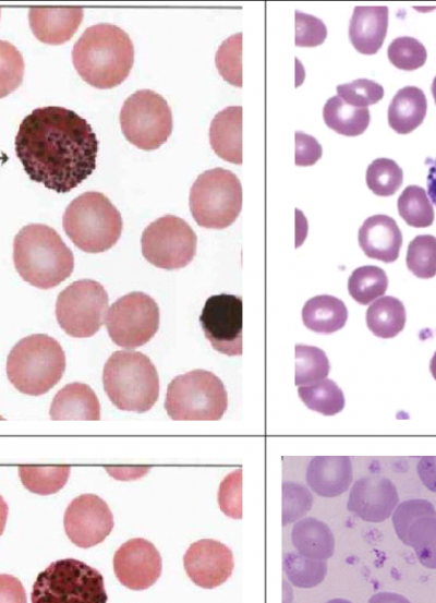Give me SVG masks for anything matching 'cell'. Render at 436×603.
I'll use <instances>...</instances> for the list:
<instances>
[{"label":"cell","mask_w":436,"mask_h":603,"mask_svg":"<svg viewBox=\"0 0 436 603\" xmlns=\"http://www.w3.org/2000/svg\"><path fill=\"white\" fill-rule=\"evenodd\" d=\"M14 144L28 177L59 193L77 186L96 167L98 141L93 128L64 107L34 109L20 123Z\"/></svg>","instance_id":"1"},{"label":"cell","mask_w":436,"mask_h":603,"mask_svg":"<svg viewBox=\"0 0 436 603\" xmlns=\"http://www.w3.org/2000/svg\"><path fill=\"white\" fill-rule=\"evenodd\" d=\"M72 61L85 82L97 88H111L123 82L132 69L133 41L114 24H95L74 44Z\"/></svg>","instance_id":"2"},{"label":"cell","mask_w":436,"mask_h":603,"mask_svg":"<svg viewBox=\"0 0 436 603\" xmlns=\"http://www.w3.org/2000/svg\"><path fill=\"white\" fill-rule=\"evenodd\" d=\"M13 263L24 281L47 290L70 277L74 268V256L53 228L29 224L14 238Z\"/></svg>","instance_id":"3"},{"label":"cell","mask_w":436,"mask_h":603,"mask_svg":"<svg viewBox=\"0 0 436 603\" xmlns=\"http://www.w3.org/2000/svg\"><path fill=\"white\" fill-rule=\"evenodd\" d=\"M104 389L114 407L144 413L159 397V377L150 359L140 351L121 350L107 360Z\"/></svg>","instance_id":"4"},{"label":"cell","mask_w":436,"mask_h":603,"mask_svg":"<svg viewBox=\"0 0 436 603\" xmlns=\"http://www.w3.org/2000/svg\"><path fill=\"white\" fill-rule=\"evenodd\" d=\"M65 371V354L60 343L45 334L21 339L7 358V376L20 393L46 394Z\"/></svg>","instance_id":"5"},{"label":"cell","mask_w":436,"mask_h":603,"mask_svg":"<svg viewBox=\"0 0 436 603\" xmlns=\"http://www.w3.org/2000/svg\"><path fill=\"white\" fill-rule=\"evenodd\" d=\"M62 226L78 249L87 253H100L109 250L119 240L122 217L104 193L88 191L68 205Z\"/></svg>","instance_id":"6"},{"label":"cell","mask_w":436,"mask_h":603,"mask_svg":"<svg viewBox=\"0 0 436 603\" xmlns=\"http://www.w3.org/2000/svg\"><path fill=\"white\" fill-rule=\"evenodd\" d=\"M228 408L223 383L214 373L194 370L174 377L167 388L165 409L175 421H218Z\"/></svg>","instance_id":"7"},{"label":"cell","mask_w":436,"mask_h":603,"mask_svg":"<svg viewBox=\"0 0 436 603\" xmlns=\"http://www.w3.org/2000/svg\"><path fill=\"white\" fill-rule=\"evenodd\" d=\"M33 603H105L101 574L87 564L64 558L41 571L32 590Z\"/></svg>","instance_id":"8"},{"label":"cell","mask_w":436,"mask_h":603,"mask_svg":"<svg viewBox=\"0 0 436 603\" xmlns=\"http://www.w3.org/2000/svg\"><path fill=\"white\" fill-rule=\"evenodd\" d=\"M241 209L242 185L230 170H206L190 190V210L201 227L225 229L235 221Z\"/></svg>","instance_id":"9"},{"label":"cell","mask_w":436,"mask_h":603,"mask_svg":"<svg viewBox=\"0 0 436 603\" xmlns=\"http://www.w3.org/2000/svg\"><path fill=\"white\" fill-rule=\"evenodd\" d=\"M120 124L130 143L142 149H155L171 134V108L158 93L140 89L124 100L120 111Z\"/></svg>","instance_id":"10"},{"label":"cell","mask_w":436,"mask_h":603,"mask_svg":"<svg viewBox=\"0 0 436 603\" xmlns=\"http://www.w3.org/2000/svg\"><path fill=\"white\" fill-rule=\"evenodd\" d=\"M108 309V294L101 284L81 279L63 289L56 302V317L71 337L87 338L101 327Z\"/></svg>","instance_id":"11"},{"label":"cell","mask_w":436,"mask_h":603,"mask_svg":"<svg viewBox=\"0 0 436 603\" xmlns=\"http://www.w3.org/2000/svg\"><path fill=\"white\" fill-rule=\"evenodd\" d=\"M142 254L154 266L179 269L189 265L196 254L197 238L182 218L165 215L150 222L141 238Z\"/></svg>","instance_id":"12"},{"label":"cell","mask_w":436,"mask_h":603,"mask_svg":"<svg viewBox=\"0 0 436 603\" xmlns=\"http://www.w3.org/2000/svg\"><path fill=\"white\" fill-rule=\"evenodd\" d=\"M159 307L146 293L131 292L118 299L105 316L111 340L126 349L148 342L159 328Z\"/></svg>","instance_id":"13"},{"label":"cell","mask_w":436,"mask_h":603,"mask_svg":"<svg viewBox=\"0 0 436 603\" xmlns=\"http://www.w3.org/2000/svg\"><path fill=\"white\" fill-rule=\"evenodd\" d=\"M199 323L211 347L226 355L242 354L243 305L241 297L220 293L209 297Z\"/></svg>","instance_id":"14"},{"label":"cell","mask_w":436,"mask_h":603,"mask_svg":"<svg viewBox=\"0 0 436 603\" xmlns=\"http://www.w3.org/2000/svg\"><path fill=\"white\" fill-rule=\"evenodd\" d=\"M392 523L398 538L415 550L423 565L435 568L436 514L426 499L401 503L393 512Z\"/></svg>","instance_id":"15"},{"label":"cell","mask_w":436,"mask_h":603,"mask_svg":"<svg viewBox=\"0 0 436 603\" xmlns=\"http://www.w3.org/2000/svg\"><path fill=\"white\" fill-rule=\"evenodd\" d=\"M64 530L72 543L88 548L101 543L113 528V516L107 503L95 494L75 497L63 518Z\"/></svg>","instance_id":"16"},{"label":"cell","mask_w":436,"mask_h":603,"mask_svg":"<svg viewBox=\"0 0 436 603\" xmlns=\"http://www.w3.org/2000/svg\"><path fill=\"white\" fill-rule=\"evenodd\" d=\"M162 560L155 545L142 538L123 543L114 553L113 571L118 580L131 590H145L160 577Z\"/></svg>","instance_id":"17"},{"label":"cell","mask_w":436,"mask_h":603,"mask_svg":"<svg viewBox=\"0 0 436 603\" xmlns=\"http://www.w3.org/2000/svg\"><path fill=\"white\" fill-rule=\"evenodd\" d=\"M183 565L186 575L196 586L214 589L229 579L234 559L227 545L213 539H202L186 550Z\"/></svg>","instance_id":"18"},{"label":"cell","mask_w":436,"mask_h":603,"mask_svg":"<svg viewBox=\"0 0 436 603\" xmlns=\"http://www.w3.org/2000/svg\"><path fill=\"white\" fill-rule=\"evenodd\" d=\"M399 502L395 484L384 477H365L354 482L347 508L368 522H382Z\"/></svg>","instance_id":"19"},{"label":"cell","mask_w":436,"mask_h":603,"mask_svg":"<svg viewBox=\"0 0 436 603\" xmlns=\"http://www.w3.org/2000/svg\"><path fill=\"white\" fill-rule=\"evenodd\" d=\"M82 20V8L34 7L28 11L32 32L40 41L50 45L69 40Z\"/></svg>","instance_id":"20"},{"label":"cell","mask_w":436,"mask_h":603,"mask_svg":"<svg viewBox=\"0 0 436 603\" xmlns=\"http://www.w3.org/2000/svg\"><path fill=\"white\" fill-rule=\"evenodd\" d=\"M359 245L367 257L391 263L399 256L402 234L393 218L378 214L359 229Z\"/></svg>","instance_id":"21"},{"label":"cell","mask_w":436,"mask_h":603,"mask_svg":"<svg viewBox=\"0 0 436 603\" xmlns=\"http://www.w3.org/2000/svg\"><path fill=\"white\" fill-rule=\"evenodd\" d=\"M352 462L348 456H316L306 469V482L319 496L336 497L352 482Z\"/></svg>","instance_id":"22"},{"label":"cell","mask_w":436,"mask_h":603,"mask_svg":"<svg viewBox=\"0 0 436 603\" xmlns=\"http://www.w3.org/2000/svg\"><path fill=\"white\" fill-rule=\"evenodd\" d=\"M387 27V7H355L349 24V38L359 52L374 55L384 43Z\"/></svg>","instance_id":"23"},{"label":"cell","mask_w":436,"mask_h":603,"mask_svg":"<svg viewBox=\"0 0 436 603\" xmlns=\"http://www.w3.org/2000/svg\"><path fill=\"white\" fill-rule=\"evenodd\" d=\"M209 143L223 160L242 164L241 106H229L215 114L209 126Z\"/></svg>","instance_id":"24"},{"label":"cell","mask_w":436,"mask_h":603,"mask_svg":"<svg viewBox=\"0 0 436 603\" xmlns=\"http://www.w3.org/2000/svg\"><path fill=\"white\" fill-rule=\"evenodd\" d=\"M50 418L55 421H98L100 405L94 390L83 383H71L61 388L50 406Z\"/></svg>","instance_id":"25"},{"label":"cell","mask_w":436,"mask_h":603,"mask_svg":"<svg viewBox=\"0 0 436 603\" xmlns=\"http://www.w3.org/2000/svg\"><path fill=\"white\" fill-rule=\"evenodd\" d=\"M427 100L416 86L399 89L388 107V123L397 133L407 134L417 128L425 118Z\"/></svg>","instance_id":"26"},{"label":"cell","mask_w":436,"mask_h":603,"mask_svg":"<svg viewBox=\"0 0 436 603\" xmlns=\"http://www.w3.org/2000/svg\"><path fill=\"white\" fill-rule=\"evenodd\" d=\"M348 310L344 303L331 296H317L303 306L302 321L312 331L330 335L340 330L347 323Z\"/></svg>","instance_id":"27"},{"label":"cell","mask_w":436,"mask_h":603,"mask_svg":"<svg viewBox=\"0 0 436 603\" xmlns=\"http://www.w3.org/2000/svg\"><path fill=\"white\" fill-rule=\"evenodd\" d=\"M292 544L299 553L316 559H328L335 552V538L329 527L315 518L306 517L294 523Z\"/></svg>","instance_id":"28"},{"label":"cell","mask_w":436,"mask_h":603,"mask_svg":"<svg viewBox=\"0 0 436 603\" xmlns=\"http://www.w3.org/2000/svg\"><path fill=\"white\" fill-rule=\"evenodd\" d=\"M366 325L378 338L396 337L405 325L404 305L393 297L378 299L366 311Z\"/></svg>","instance_id":"29"},{"label":"cell","mask_w":436,"mask_h":603,"mask_svg":"<svg viewBox=\"0 0 436 603\" xmlns=\"http://www.w3.org/2000/svg\"><path fill=\"white\" fill-rule=\"evenodd\" d=\"M323 118L326 125L337 133L356 136L368 126L370 111L367 108L350 106L338 96H332L323 108Z\"/></svg>","instance_id":"30"},{"label":"cell","mask_w":436,"mask_h":603,"mask_svg":"<svg viewBox=\"0 0 436 603\" xmlns=\"http://www.w3.org/2000/svg\"><path fill=\"white\" fill-rule=\"evenodd\" d=\"M298 394L308 409L326 417L339 413L344 407L343 393L331 379L299 386Z\"/></svg>","instance_id":"31"},{"label":"cell","mask_w":436,"mask_h":603,"mask_svg":"<svg viewBox=\"0 0 436 603\" xmlns=\"http://www.w3.org/2000/svg\"><path fill=\"white\" fill-rule=\"evenodd\" d=\"M282 568L289 581L295 587L313 588L325 579L327 562L304 556L299 552H289L283 556Z\"/></svg>","instance_id":"32"},{"label":"cell","mask_w":436,"mask_h":603,"mask_svg":"<svg viewBox=\"0 0 436 603\" xmlns=\"http://www.w3.org/2000/svg\"><path fill=\"white\" fill-rule=\"evenodd\" d=\"M387 288L388 278L386 273L373 265L356 268L348 281L350 296L362 305H366L382 297Z\"/></svg>","instance_id":"33"},{"label":"cell","mask_w":436,"mask_h":603,"mask_svg":"<svg viewBox=\"0 0 436 603\" xmlns=\"http://www.w3.org/2000/svg\"><path fill=\"white\" fill-rule=\"evenodd\" d=\"M399 215L415 228H425L434 221V207L426 191L419 185L407 186L397 202Z\"/></svg>","instance_id":"34"},{"label":"cell","mask_w":436,"mask_h":603,"mask_svg":"<svg viewBox=\"0 0 436 603\" xmlns=\"http://www.w3.org/2000/svg\"><path fill=\"white\" fill-rule=\"evenodd\" d=\"M70 467H19V475L25 489L35 494L49 495L60 491L70 475Z\"/></svg>","instance_id":"35"},{"label":"cell","mask_w":436,"mask_h":603,"mask_svg":"<svg viewBox=\"0 0 436 603\" xmlns=\"http://www.w3.org/2000/svg\"><path fill=\"white\" fill-rule=\"evenodd\" d=\"M330 371L329 361L323 350L312 346H295L296 386H305L327 377Z\"/></svg>","instance_id":"36"},{"label":"cell","mask_w":436,"mask_h":603,"mask_svg":"<svg viewBox=\"0 0 436 603\" xmlns=\"http://www.w3.org/2000/svg\"><path fill=\"white\" fill-rule=\"evenodd\" d=\"M402 169L389 158H377L366 169V184L378 196L395 194L402 184Z\"/></svg>","instance_id":"37"},{"label":"cell","mask_w":436,"mask_h":603,"mask_svg":"<svg viewBox=\"0 0 436 603\" xmlns=\"http://www.w3.org/2000/svg\"><path fill=\"white\" fill-rule=\"evenodd\" d=\"M218 72L231 85L242 86V33L229 36L218 47L215 56Z\"/></svg>","instance_id":"38"},{"label":"cell","mask_w":436,"mask_h":603,"mask_svg":"<svg viewBox=\"0 0 436 603\" xmlns=\"http://www.w3.org/2000/svg\"><path fill=\"white\" fill-rule=\"evenodd\" d=\"M407 266L414 276L423 279L436 274V238L429 234L415 237L408 246Z\"/></svg>","instance_id":"39"},{"label":"cell","mask_w":436,"mask_h":603,"mask_svg":"<svg viewBox=\"0 0 436 603\" xmlns=\"http://www.w3.org/2000/svg\"><path fill=\"white\" fill-rule=\"evenodd\" d=\"M25 71L24 58L10 41L0 39V98L15 91Z\"/></svg>","instance_id":"40"},{"label":"cell","mask_w":436,"mask_h":603,"mask_svg":"<svg viewBox=\"0 0 436 603\" xmlns=\"http://www.w3.org/2000/svg\"><path fill=\"white\" fill-rule=\"evenodd\" d=\"M387 56L396 68L412 71L425 63L427 52L420 40L410 36H401L389 44Z\"/></svg>","instance_id":"41"},{"label":"cell","mask_w":436,"mask_h":603,"mask_svg":"<svg viewBox=\"0 0 436 603\" xmlns=\"http://www.w3.org/2000/svg\"><path fill=\"white\" fill-rule=\"evenodd\" d=\"M337 93V96L346 104L358 108H367L383 98L384 88L375 81L358 79L351 83L338 85Z\"/></svg>","instance_id":"42"},{"label":"cell","mask_w":436,"mask_h":603,"mask_svg":"<svg viewBox=\"0 0 436 603\" xmlns=\"http://www.w3.org/2000/svg\"><path fill=\"white\" fill-rule=\"evenodd\" d=\"M313 496L303 485L284 482L282 484V524L287 526L302 516L312 507Z\"/></svg>","instance_id":"43"},{"label":"cell","mask_w":436,"mask_h":603,"mask_svg":"<svg viewBox=\"0 0 436 603\" xmlns=\"http://www.w3.org/2000/svg\"><path fill=\"white\" fill-rule=\"evenodd\" d=\"M218 505L226 516L232 519L242 518V468L233 470L221 481Z\"/></svg>","instance_id":"44"},{"label":"cell","mask_w":436,"mask_h":603,"mask_svg":"<svg viewBox=\"0 0 436 603\" xmlns=\"http://www.w3.org/2000/svg\"><path fill=\"white\" fill-rule=\"evenodd\" d=\"M327 36L325 23L316 16L295 11V39L299 47H315Z\"/></svg>","instance_id":"45"},{"label":"cell","mask_w":436,"mask_h":603,"mask_svg":"<svg viewBox=\"0 0 436 603\" xmlns=\"http://www.w3.org/2000/svg\"><path fill=\"white\" fill-rule=\"evenodd\" d=\"M294 138V164L296 166H312L322 157V146L314 136L298 131Z\"/></svg>","instance_id":"46"},{"label":"cell","mask_w":436,"mask_h":603,"mask_svg":"<svg viewBox=\"0 0 436 603\" xmlns=\"http://www.w3.org/2000/svg\"><path fill=\"white\" fill-rule=\"evenodd\" d=\"M26 601L21 581L11 575H0V602L25 603Z\"/></svg>","instance_id":"47"},{"label":"cell","mask_w":436,"mask_h":603,"mask_svg":"<svg viewBox=\"0 0 436 603\" xmlns=\"http://www.w3.org/2000/svg\"><path fill=\"white\" fill-rule=\"evenodd\" d=\"M9 514V507L3 497L0 495V536L2 535Z\"/></svg>","instance_id":"48"},{"label":"cell","mask_w":436,"mask_h":603,"mask_svg":"<svg viewBox=\"0 0 436 603\" xmlns=\"http://www.w3.org/2000/svg\"><path fill=\"white\" fill-rule=\"evenodd\" d=\"M0 16H1V9H0Z\"/></svg>","instance_id":"49"}]
</instances>
